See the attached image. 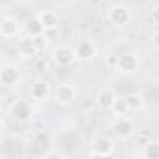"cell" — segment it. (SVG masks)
I'll return each mask as SVG.
<instances>
[{"mask_svg": "<svg viewBox=\"0 0 159 159\" xmlns=\"http://www.w3.org/2000/svg\"><path fill=\"white\" fill-rule=\"evenodd\" d=\"M51 148H52L51 139L45 135H38L30 146V152H32V155H38V157H49V153L52 152Z\"/></svg>", "mask_w": 159, "mask_h": 159, "instance_id": "12", "label": "cell"}, {"mask_svg": "<svg viewBox=\"0 0 159 159\" xmlns=\"http://www.w3.org/2000/svg\"><path fill=\"white\" fill-rule=\"evenodd\" d=\"M39 19H41V23L45 25L47 30H54V28H58V25H60V15H58L54 10H43V11L39 13Z\"/></svg>", "mask_w": 159, "mask_h": 159, "instance_id": "15", "label": "cell"}, {"mask_svg": "<svg viewBox=\"0 0 159 159\" xmlns=\"http://www.w3.org/2000/svg\"><path fill=\"white\" fill-rule=\"evenodd\" d=\"M21 30V25L15 17H2V21H0V36H2L4 39H10V38H15Z\"/></svg>", "mask_w": 159, "mask_h": 159, "instance_id": "10", "label": "cell"}, {"mask_svg": "<svg viewBox=\"0 0 159 159\" xmlns=\"http://www.w3.org/2000/svg\"><path fill=\"white\" fill-rule=\"evenodd\" d=\"M150 19H152V23H153V25H157V26H159V6H155V8L152 10Z\"/></svg>", "mask_w": 159, "mask_h": 159, "instance_id": "20", "label": "cell"}, {"mask_svg": "<svg viewBox=\"0 0 159 159\" xmlns=\"http://www.w3.org/2000/svg\"><path fill=\"white\" fill-rule=\"evenodd\" d=\"M10 114H11L13 120L21 122V124H26V122L32 120L34 109H32V105H30L26 99H15V101L11 103V107H10Z\"/></svg>", "mask_w": 159, "mask_h": 159, "instance_id": "3", "label": "cell"}, {"mask_svg": "<svg viewBox=\"0 0 159 159\" xmlns=\"http://www.w3.org/2000/svg\"><path fill=\"white\" fill-rule=\"evenodd\" d=\"M112 131H114V135H116L118 139L125 140V139H131V137L135 135L137 127H135V122H133V120H129V118H125V116H118V120H116L114 125H112Z\"/></svg>", "mask_w": 159, "mask_h": 159, "instance_id": "7", "label": "cell"}, {"mask_svg": "<svg viewBox=\"0 0 159 159\" xmlns=\"http://www.w3.org/2000/svg\"><path fill=\"white\" fill-rule=\"evenodd\" d=\"M140 69V60L135 52L127 51L118 54V62H116V71L122 75H135Z\"/></svg>", "mask_w": 159, "mask_h": 159, "instance_id": "2", "label": "cell"}, {"mask_svg": "<svg viewBox=\"0 0 159 159\" xmlns=\"http://www.w3.org/2000/svg\"><path fill=\"white\" fill-rule=\"evenodd\" d=\"M125 99H127L129 111H135V112L142 111L144 105H146V101H144V98H142L140 94H129V96H125Z\"/></svg>", "mask_w": 159, "mask_h": 159, "instance_id": "17", "label": "cell"}, {"mask_svg": "<svg viewBox=\"0 0 159 159\" xmlns=\"http://www.w3.org/2000/svg\"><path fill=\"white\" fill-rule=\"evenodd\" d=\"M116 116H125L127 112H129V105H127V99L125 98H116V101H114V105H112V109H111Z\"/></svg>", "mask_w": 159, "mask_h": 159, "instance_id": "19", "label": "cell"}, {"mask_svg": "<svg viewBox=\"0 0 159 159\" xmlns=\"http://www.w3.org/2000/svg\"><path fill=\"white\" fill-rule=\"evenodd\" d=\"M25 32H26V36L38 39V38H43V34L47 32V28H45V25L41 23L39 15H36V17H30V19L25 23Z\"/></svg>", "mask_w": 159, "mask_h": 159, "instance_id": "13", "label": "cell"}, {"mask_svg": "<svg viewBox=\"0 0 159 159\" xmlns=\"http://www.w3.org/2000/svg\"><path fill=\"white\" fill-rule=\"evenodd\" d=\"M77 60V54H75V49L67 47V45H60L52 51V62L58 66V67H69L73 66Z\"/></svg>", "mask_w": 159, "mask_h": 159, "instance_id": "4", "label": "cell"}, {"mask_svg": "<svg viewBox=\"0 0 159 159\" xmlns=\"http://www.w3.org/2000/svg\"><path fill=\"white\" fill-rule=\"evenodd\" d=\"M75 98H77V90L71 84H58V88L54 90V99L60 105L67 107V105H71L75 101Z\"/></svg>", "mask_w": 159, "mask_h": 159, "instance_id": "11", "label": "cell"}, {"mask_svg": "<svg viewBox=\"0 0 159 159\" xmlns=\"http://www.w3.org/2000/svg\"><path fill=\"white\" fill-rule=\"evenodd\" d=\"M116 92L111 88V86H105V88H101L99 92H98V98H96V101H98V105L101 107V109H105V111H111L112 109V105H114V101H116Z\"/></svg>", "mask_w": 159, "mask_h": 159, "instance_id": "14", "label": "cell"}, {"mask_svg": "<svg viewBox=\"0 0 159 159\" xmlns=\"http://www.w3.org/2000/svg\"><path fill=\"white\" fill-rule=\"evenodd\" d=\"M28 94H30V98L36 99V101H45V99H49V96H51V84H49L47 81H43V79H38V81H34V83L30 84Z\"/></svg>", "mask_w": 159, "mask_h": 159, "instance_id": "9", "label": "cell"}, {"mask_svg": "<svg viewBox=\"0 0 159 159\" xmlns=\"http://www.w3.org/2000/svg\"><path fill=\"white\" fill-rule=\"evenodd\" d=\"M17 49H19V52H21L23 56H32V54H36V52H38V43H36V38L26 36V38L19 39Z\"/></svg>", "mask_w": 159, "mask_h": 159, "instance_id": "16", "label": "cell"}, {"mask_svg": "<svg viewBox=\"0 0 159 159\" xmlns=\"http://www.w3.org/2000/svg\"><path fill=\"white\" fill-rule=\"evenodd\" d=\"M142 155H144L146 159H159V142H152V140H148V142L144 144Z\"/></svg>", "mask_w": 159, "mask_h": 159, "instance_id": "18", "label": "cell"}, {"mask_svg": "<svg viewBox=\"0 0 159 159\" xmlns=\"http://www.w3.org/2000/svg\"><path fill=\"white\" fill-rule=\"evenodd\" d=\"M152 47H153L155 51H159V32H155V34L152 36Z\"/></svg>", "mask_w": 159, "mask_h": 159, "instance_id": "21", "label": "cell"}, {"mask_svg": "<svg viewBox=\"0 0 159 159\" xmlns=\"http://www.w3.org/2000/svg\"><path fill=\"white\" fill-rule=\"evenodd\" d=\"M114 153V142L109 137H96L90 144V155L94 157H107Z\"/></svg>", "mask_w": 159, "mask_h": 159, "instance_id": "5", "label": "cell"}, {"mask_svg": "<svg viewBox=\"0 0 159 159\" xmlns=\"http://www.w3.org/2000/svg\"><path fill=\"white\" fill-rule=\"evenodd\" d=\"M107 21L116 26V28H124V26H129L131 21H133V13L127 6L124 4H114L107 10Z\"/></svg>", "mask_w": 159, "mask_h": 159, "instance_id": "1", "label": "cell"}, {"mask_svg": "<svg viewBox=\"0 0 159 159\" xmlns=\"http://www.w3.org/2000/svg\"><path fill=\"white\" fill-rule=\"evenodd\" d=\"M75 54H77L79 62H90V60L96 58L98 47H96V43L92 39H81L75 45Z\"/></svg>", "mask_w": 159, "mask_h": 159, "instance_id": "6", "label": "cell"}, {"mask_svg": "<svg viewBox=\"0 0 159 159\" xmlns=\"http://www.w3.org/2000/svg\"><path fill=\"white\" fill-rule=\"evenodd\" d=\"M0 83L4 86H17L21 83V71L13 64H6L0 69Z\"/></svg>", "mask_w": 159, "mask_h": 159, "instance_id": "8", "label": "cell"}]
</instances>
